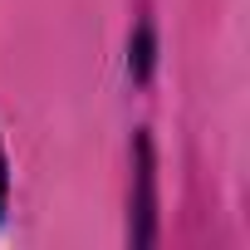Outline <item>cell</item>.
Segmentation results:
<instances>
[{"mask_svg": "<svg viewBox=\"0 0 250 250\" xmlns=\"http://www.w3.org/2000/svg\"><path fill=\"white\" fill-rule=\"evenodd\" d=\"M5 187H10V177H5V152H0V211H5Z\"/></svg>", "mask_w": 250, "mask_h": 250, "instance_id": "1", "label": "cell"}]
</instances>
